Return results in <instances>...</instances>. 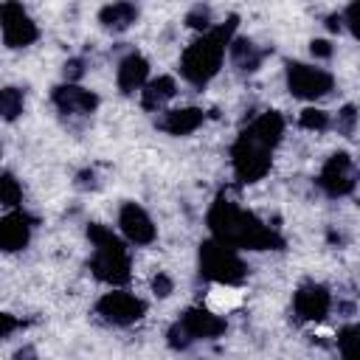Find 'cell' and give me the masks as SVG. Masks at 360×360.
<instances>
[{"instance_id": "14", "label": "cell", "mask_w": 360, "mask_h": 360, "mask_svg": "<svg viewBox=\"0 0 360 360\" xmlns=\"http://www.w3.org/2000/svg\"><path fill=\"white\" fill-rule=\"evenodd\" d=\"M31 228H34V219H31L25 211L11 208V211L0 219V248H3L6 253L22 250V248L31 242Z\"/></svg>"}, {"instance_id": "16", "label": "cell", "mask_w": 360, "mask_h": 360, "mask_svg": "<svg viewBox=\"0 0 360 360\" xmlns=\"http://www.w3.org/2000/svg\"><path fill=\"white\" fill-rule=\"evenodd\" d=\"M205 121V112L200 107H180V110H166L160 118H158V127L169 135H191L200 124Z\"/></svg>"}, {"instance_id": "11", "label": "cell", "mask_w": 360, "mask_h": 360, "mask_svg": "<svg viewBox=\"0 0 360 360\" xmlns=\"http://www.w3.org/2000/svg\"><path fill=\"white\" fill-rule=\"evenodd\" d=\"M51 101L65 118H84V115L96 112V107H98V96L73 84V82L56 84L53 93H51Z\"/></svg>"}, {"instance_id": "19", "label": "cell", "mask_w": 360, "mask_h": 360, "mask_svg": "<svg viewBox=\"0 0 360 360\" xmlns=\"http://www.w3.org/2000/svg\"><path fill=\"white\" fill-rule=\"evenodd\" d=\"M228 53H231V62H233V68H236L239 73H253V70L262 65V59H264V51H262L253 39H245V37L231 39Z\"/></svg>"}, {"instance_id": "21", "label": "cell", "mask_w": 360, "mask_h": 360, "mask_svg": "<svg viewBox=\"0 0 360 360\" xmlns=\"http://www.w3.org/2000/svg\"><path fill=\"white\" fill-rule=\"evenodd\" d=\"M0 200L6 208H17L22 202V188L11 172H3V177H0Z\"/></svg>"}, {"instance_id": "24", "label": "cell", "mask_w": 360, "mask_h": 360, "mask_svg": "<svg viewBox=\"0 0 360 360\" xmlns=\"http://www.w3.org/2000/svg\"><path fill=\"white\" fill-rule=\"evenodd\" d=\"M354 124H357V110H354L352 104H346V107L338 112V118H335V127H338V132H340V135H352Z\"/></svg>"}, {"instance_id": "20", "label": "cell", "mask_w": 360, "mask_h": 360, "mask_svg": "<svg viewBox=\"0 0 360 360\" xmlns=\"http://www.w3.org/2000/svg\"><path fill=\"white\" fill-rule=\"evenodd\" d=\"M22 107H25L22 90H17V87H3L0 90V112H3L6 121H14L22 112Z\"/></svg>"}, {"instance_id": "22", "label": "cell", "mask_w": 360, "mask_h": 360, "mask_svg": "<svg viewBox=\"0 0 360 360\" xmlns=\"http://www.w3.org/2000/svg\"><path fill=\"white\" fill-rule=\"evenodd\" d=\"M298 124H301L304 129H315V132H323V129L329 127V112H323V110H318V107H307V110H301V115H298Z\"/></svg>"}, {"instance_id": "7", "label": "cell", "mask_w": 360, "mask_h": 360, "mask_svg": "<svg viewBox=\"0 0 360 360\" xmlns=\"http://www.w3.org/2000/svg\"><path fill=\"white\" fill-rule=\"evenodd\" d=\"M332 84H335V79L329 70L307 65V62H287V90L295 98L315 101V98L326 96L332 90Z\"/></svg>"}, {"instance_id": "4", "label": "cell", "mask_w": 360, "mask_h": 360, "mask_svg": "<svg viewBox=\"0 0 360 360\" xmlns=\"http://www.w3.org/2000/svg\"><path fill=\"white\" fill-rule=\"evenodd\" d=\"M87 239L93 242V259H90L93 276L104 284H112V287L127 284L129 281V250L112 233V228H107L101 222H90Z\"/></svg>"}, {"instance_id": "17", "label": "cell", "mask_w": 360, "mask_h": 360, "mask_svg": "<svg viewBox=\"0 0 360 360\" xmlns=\"http://www.w3.org/2000/svg\"><path fill=\"white\" fill-rule=\"evenodd\" d=\"M177 93V84L172 76H158V79H149L143 87H141V107L143 110H163L166 101H172Z\"/></svg>"}, {"instance_id": "18", "label": "cell", "mask_w": 360, "mask_h": 360, "mask_svg": "<svg viewBox=\"0 0 360 360\" xmlns=\"http://www.w3.org/2000/svg\"><path fill=\"white\" fill-rule=\"evenodd\" d=\"M135 20H138V6L129 0H115L98 11V22L107 31H127Z\"/></svg>"}, {"instance_id": "10", "label": "cell", "mask_w": 360, "mask_h": 360, "mask_svg": "<svg viewBox=\"0 0 360 360\" xmlns=\"http://www.w3.org/2000/svg\"><path fill=\"white\" fill-rule=\"evenodd\" d=\"M0 17H3V42H6V48H25V45L37 42L39 28L28 17L22 3L6 0L3 8H0Z\"/></svg>"}, {"instance_id": "8", "label": "cell", "mask_w": 360, "mask_h": 360, "mask_svg": "<svg viewBox=\"0 0 360 360\" xmlns=\"http://www.w3.org/2000/svg\"><path fill=\"white\" fill-rule=\"evenodd\" d=\"M96 312L112 323V326H132L138 323L143 315H146V304L141 298H135L132 292H124V290H112V292H104L96 304Z\"/></svg>"}, {"instance_id": "1", "label": "cell", "mask_w": 360, "mask_h": 360, "mask_svg": "<svg viewBox=\"0 0 360 360\" xmlns=\"http://www.w3.org/2000/svg\"><path fill=\"white\" fill-rule=\"evenodd\" d=\"M281 135H284V118L276 110L262 112L239 132V138L231 146V163L242 186L256 183L270 172L273 149L278 146Z\"/></svg>"}, {"instance_id": "13", "label": "cell", "mask_w": 360, "mask_h": 360, "mask_svg": "<svg viewBox=\"0 0 360 360\" xmlns=\"http://www.w3.org/2000/svg\"><path fill=\"white\" fill-rule=\"evenodd\" d=\"M118 228H121V233H124V239L129 245H152L155 236H158L149 214L141 205H135V202H124L121 205V211H118Z\"/></svg>"}, {"instance_id": "15", "label": "cell", "mask_w": 360, "mask_h": 360, "mask_svg": "<svg viewBox=\"0 0 360 360\" xmlns=\"http://www.w3.org/2000/svg\"><path fill=\"white\" fill-rule=\"evenodd\" d=\"M115 82H118V90L124 96L141 90L146 82H149V62L141 56V53H129L118 62V73H115Z\"/></svg>"}, {"instance_id": "9", "label": "cell", "mask_w": 360, "mask_h": 360, "mask_svg": "<svg viewBox=\"0 0 360 360\" xmlns=\"http://www.w3.org/2000/svg\"><path fill=\"white\" fill-rule=\"evenodd\" d=\"M318 186L329 197H346V194L354 191V186H357V166L349 158V152L329 155V160L323 163V169L318 174Z\"/></svg>"}, {"instance_id": "28", "label": "cell", "mask_w": 360, "mask_h": 360, "mask_svg": "<svg viewBox=\"0 0 360 360\" xmlns=\"http://www.w3.org/2000/svg\"><path fill=\"white\" fill-rule=\"evenodd\" d=\"M82 65H84L82 59H70V62L65 65V79H68V82L82 79V73H84V68H82Z\"/></svg>"}, {"instance_id": "27", "label": "cell", "mask_w": 360, "mask_h": 360, "mask_svg": "<svg viewBox=\"0 0 360 360\" xmlns=\"http://www.w3.org/2000/svg\"><path fill=\"white\" fill-rule=\"evenodd\" d=\"M309 51H312V56H321V59H329L332 56V45L326 39H312L309 42Z\"/></svg>"}, {"instance_id": "26", "label": "cell", "mask_w": 360, "mask_h": 360, "mask_svg": "<svg viewBox=\"0 0 360 360\" xmlns=\"http://www.w3.org/2000/svg\"><path fill=\"white\" fill-rule=\"evenodd\" d=\"M152 290H155V295H158V298H166V295H172L174 284H172V278H169L166 273H158V276L152 278Z\"/></svg>"}, {"instance_id": "25", "label": "cell", "mask_w": 360, "mask_h": 360, "mask_svg": "<svg viewBox=\"0 0 360 360\" xmlns=\"http://www.w3.org/2000/svg\"><path fill=\"white\" fill-rule=\"evenodd\" d=\"M343 22H346V28L360 39V0H352V3H349L346 14H343Z\"/></svg>"}, {"instance_id": "29", "label": "cell", "mask_w": 360, "mask_h": 360, "mask_svg": "<svg viewBox=\"0 0 360 360\" xmlns=\"http://www.w3.org/2000/svg\"><path fill=\"white\" fill-rule=\"evenodd\" d=\"M14 326H17V321L11 315H0V338H8Z\"/></svg>"}, {"instance_id": "5", "label": "cell", "mask_w": 360, "mask_h": 360, "mask_svg": "<svg viewBox=\"0 0 360 360\" xmlns=\"http://www.w3.org/2000/svg\"><path fill=\"white\" fill-rule=\"evenodd\" d=\"M248 267L239 259L236 248L219 239H208L200 245V276H205L208 281L219 284V287H233L245 278Z\"/></svg>"}, {"instance_id": "6", "label": "cell", "mask_w": 360, "mask_h": 360, "mask_svg": "<svg viewBox=\"0 0 360 360\" xmlns=\"http://www.w3.org/2000/svg\"><path fill=\"white\" fill-rule=\"evenodd\" d=\"M228 323L222 315H217L214 309H205V307H188L180 321L169 329V346L172 349H188L191 343L197 340H214L219 335H225Z\"/></svg>"}, {"instance_id": "23", "label": "cell", "mask_w": 360, "mask_h": 360, "mask_svg": "<svg viewBox=\"0 0 360 360\" xmlns=\"http://www.w3.org/2000/svg\"><path fill=\"white\" fill-rule=\"evenodd\" d=\"M186 25L197 28V31H208L211 28V11L205 6H194L188 14H186Z\"/></svg>"}, {"instance_id": "3", "label": "cell", "mask_w": 360, "mask_h": 360, "mask_svg": "<svg viewBox=\"0 0 360 360\" xmlns=\"http://www.w3.org/2000/svg\"><path fill=\"white\" fill-rule=\"evenodd\" d=\"M233 31H236V17H231L228 22L217 25V28H208L202 31L180 56V76L194 84V87H202L208 84L217 73H219V65L225 59V51L231 48V39H233Z\"/></svg>"}, {"instance_id": "12", "label": "cell", "mask_w": 360, "mask_h": 360, "mask_svg": "<svg viewBox=\"0 0 360 360\" xmlns=\"http://www.w3.org/2000/svg\"><path fill=\"white\" fill-rule=\"evenodd\" d=\"M329 307H332V295L323 284H301L292 295V309L301 321H323L329 315Z\"/></svg>"}, {"instance_id": "2", "label": "cell", "mask_w": 360, "mask_h": 360, "mask_svg": "<svg viewBox=\"0 0 360 360\" xmlns=\"http://www.w3.org/2000/svg\"><path fill=\"white\" fill-rule=\"evenodd\" d=\"M214 239L233 245L236 250H281L284 239L264 225L256 214L239 208L228 197H217L205 217Z\"/></svg>"}]
</instances>
